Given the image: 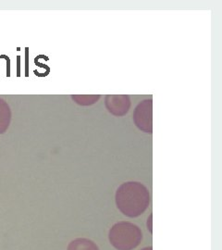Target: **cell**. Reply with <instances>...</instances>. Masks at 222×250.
<instances>
[{
    "label": "cell",
    "mask_w": 222,
    "mask_h": 250,
    "mask_svg": "<svg viewBox=\"0 0 222 250\" xmlns=\"http://www.w3.org/2000/svg\"><path fill=\"white\" fill-rule=\"evenodd\" d=\"M133 121L136 126L145 133L152 131V100L146 99L140 103L133 115Z\"/></svg>",
    "instance_id": "cell-1"
},
{
    "label": "cell",
    "mask_w": 222,
    "mask_h": 250,
    "mask_svg": "<svg viewBox=\"0 0 222 250\" xmlns=\"http://www.w3.org/2000/svg\"><path fill=\"white\" fill-rule=\"evenodd\" d=\"M131 106L130 98L128 96H107L106 107L108 111L115 116H123Z\"/></svg>",
    "instance_id": "cell-2"
},
{
    "label": "cell",
    "mask_w": 222,
    "mask_h": 250,
    "mask_svg": "<svg viewBox=\"0 0 222 250\" xmlns=\"http://www.w3.org/2000/svg\"><path fill=\"white\" fill-rule=\"evenodd\" d=\"M10 109L9 105L0 99V134L5 133V131L9 128L10 123Z\"/></svg>",
    "instance_id": "cell-3"
},
{
    "label": "cell",
    "mask_w": 222,
    "mask_h": 250,
    "mask_svg": "<svg viewBox=\"0 0 222 250\" xmlns=\"http://www.w3.org/2000/svg\"><path fill=\"white\" fill-rule=\"evenodd\" d=\"M73 100L80 105H91L100 99V96H72Z\"/></svg>",
    "instance_id": "cell-4"
},
{
    "label": "cell",
    "mask_w": 222,
    "mask_h": 250,
    "mask_svg": "<svg viewBox=\"0 0 222 250\" xmlns=\"http://www.w3.org/2000/svg\"><path fill=\"white\" fill-rule=\"evenodd\" d=\"M0 59H5L7 61V76H10V59L7 55H0Z\"/></svg>",
    "instance_id": "cell-5"
},
{
    "label": "cell",
    "mask_w": 222,
    "mask_h": 250,
    "mask_svg": "<svg viewBox=\"0 0 222 250\" xmlns=\"http://www.w3.org/2000/svg\"><path fill=\"white\" fill-rule=\"evenodd\" d=\"M26 76H29V73H28V67H29V65H28V63H29V48L26 47Z\"/></svg>",
    "instance_id": "cell-6"
},
{
    "label": "cell",
    "mask_w": 222,
    "mask_h": 250,
    "mask_svg": "<svg viewBox=\"0 0 222 250\" xmlns=\"http://www.w3.org/2000/svg\"><path fill=\"white\" fill-rule=\"evenodd\" d=\"M17 58H18V71H17V75L20 76V57L18 56Z\"/></svg>",
    "instance_id": "cell-7"
}]
</instances>
